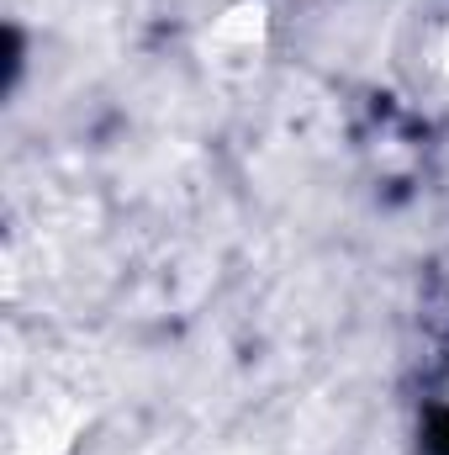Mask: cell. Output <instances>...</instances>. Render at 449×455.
I'll return each mask as SVG.
<instances>
[{
	"instance_id": "3957f363",
	"label": "cell",
	"mask_w": 449,
	"mask_h": 455,
	"mask_svg": "<svg viewBox=\"0 0 449 455\" xmlns=\"http://www.w3.org/2000/svg\"><path fill=\"white\" fill-rule=\"evenodd\" d=\"M429 59H434V69H439V80L449 85V11H445V21L434 27V43H429Z\"/></svg>"
},
{
	"instance_id": "277c9868",
	"label": "cell",
	"mask_w": 449,
	"mask_h": 455,
	"mask_svg": "<svg viewBox=\"0 0 449 455\" xmlns=\"http://www.w3.org/2000/svg\"><path fill=\"white\" fill-rule=\"evenodd\" d=\"M445 403H449V371H445Z\"/></svg>"
},
{
	"instance_id": "7a4b0ae2",
	"label": "cell",
	"mask_w": 449,
	"mask_h": 455,
	"mask_svg": "<svg viewBox=\"0 0 449 455\" xmlns=\"http://www.w3.org/2000/svg\"><path fill=\"white\" fill-rule=\"evenodd\" d=\"M85 429V408L64 387H37L5 419V455H69Z\"/></svg>"
},
{
	"instance_id": "6da1fadb",
	"label": "cell",
	"mask_w": 449,
	"mask_h": 455,
	"mask_svg": "<svg viewBox=\"0 0 449 455\" xmlns=\"http://www.w3.org/2000/svg\"><path fill=\"white\" fill-rule=\"evenodd\" d=\"M270 43H275L270 0H227L201 32V64L212 69V80L243 85L264 69Z\"/></svg>"
}]
</instances>
